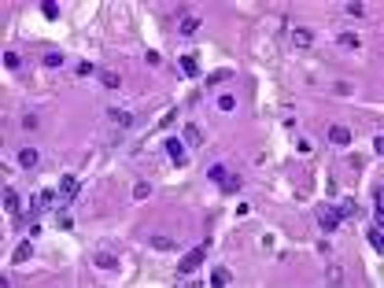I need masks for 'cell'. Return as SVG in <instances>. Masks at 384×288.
<instances>
[{
    "label": "cell",
    "mask_w": 384,
    "mask_h": 288,
    "mask_svg": "<svg viewBox=\"0 0 384 288\" xmlns=\"http://www.w3.org/2000/svg\"><path fill=\"white\" fill-rule=\"evenodd\" d=\"M4 211H8L15 222H22V200H19V192H15L11 185L4 188Z\"/></svg>",
    "instance_id": "6da1fadb"
},
{
    "label": "cell",
    "mask_w": 384,
    "mask_h": 288,
    "mask_svg": "<svg viewBox=\"0 0 384 288\" xmlns=\"http://www.w3.org/2000/svg\"><path fill=\"white\" fill-rule=\"evenodd\" d=\"M318 222H321V233H336V226H340L336 207H318Z\"/></svg>",
    "instance_id": "7a4b0ae2"
},
{
    "label": "cell",
    "mask_w": 384,
    "mask_h": 288,
    "mask_svg": "<svg viewBox=\"0 0 384 288\" xmlns=\"http://www.w3.org/2000/svg\"><path fill=\"white\" fill-rule=\"evenodd\" d=\"M203 255H207V247H192V251L185 255L181 263H177V273H192V270H196V266L203 263Z\"/></svg>",
    "instance_id": "3957f363"
},
{
    "label": "cell",
    "mask_w": 384,
    "mask_h": 288,
    "mask_svg": "<svg viewBox=\"0 0 384 288\" xmlns=\"http://www.w3.org/2000/svg\"><path fill=\"white\" fill-rule=\"evenodd\" d=\"M163 148H167V155L174 159V166H185V141L170 137V141H163Z\"/></svg>",
    "instance_id": "277c9868"
},
{
    "label": "cell",
    "mask_w": 384,
    "mask_h": 288,
    "mask_svg": "<svg viewBox=\"0 0 384 288\" xmlns=\"http://www.w3.org/2000/svg\"><path fill=\"white\" fill-rule=\"evenodd\" d=\"M381 233H384V222H381V218H373V226L366 229V240L373 244V251H384V237H381Z\"/></svg>",
    "instance_id": "5b68a950"
},
{
    "label": "cell",
    "mask_w": 384,
    "mask_h": 288,
    "mask_svg": "<svg viewBox=\"0 0 384 288\" xmlns=\"http://www.w3.org/2000/svg\"><path fill=\"white\" fill-rule=\"evenodd\" d=\"M59 196H63V204H74V196H78V178L74 174H67V178L59 181Z\"/></svg>",
    "instance_id": "8992f818"
},
{
    "label": "cell",
    "mask_w": 384,
    "mask_h": 288,
    "mask_svg": "<svg viewBox=\"0 0 384 288\" xmlns=\"http://www.w3.org/2000/svg\"><path fill=\"white\" fill-rule=\"evenodd\" d=\"M329 144L347 148V144H351V129H347V126H329Z\"/></svg>",
    "instance_id": "52a82bcc"
},
{
    "label": "cell",
    "mask_w": 384,
    "mask_h": 288,
    "mask_svg": "<svg viewBox=\"0 0 384 288\" xmlns=\"http://www.w3.org/2000/svg\"><path fill=\"white\" fill-rule=\"evenodd\" d=\"M30 255H34V237L22 240V244H15V251H11V263H26Z\"/></svg>",
    "instance_id": "ba28073f"
},
{
    "label": "cell",
    "mask_w": 384,
    "mask_h": 288,
    "mask_svg": "<svg viewBox=\"0 0 384 288\" xmlns=\"http://www.w3.org/2000/svg\"><path fill=\"white\" fill-rule=\"evenodd\" d=\"M211 285H218V288H226V285H233V273H229L226 266H218V270L211 273Z\"/></svg>",
    "instance_id": "9c48e42d"
},
{
    "label": "cell",
    "mask_w": 384,
    "mask_h": 288,
    "mask_svg": "<svg viewBox=\"0 0 384 288\" xmlns=\"http://www.w3.org/2000/svg\"><path fill=\"white\" fill-rule=\"evenodd\" d=\"M181 70L189 78H200V60H196V56H181Z\"/></svg>",
    "instance_id": "30bf717a"
},
{
    "label": "cell",
    "mask_w": 384,
    "mask_h": 288,
    "mask_svg": "<svg viewBox=\"0 0 384 288\" xmlns=\"http://www.w3.org/2000/svg\"><path fill=\"white\" fill-rule=\"evenodd\" d=\"M96 266H100V270H118V259L111 251H96Z\"/></svg>",
    "instance_id": "8fae6325"
},
{
    "label": "cell",
    "mask_w": 384,
    "mask_h": 288,
    "mask_svg": "<svg viewBox=\"0 0 384 288\" xmlns=\"http://www.w3.org/2000/svg\"><path fill=\"white\" fill-rule=\"evenodd\" d=\"M19 166H26V170L37 166V152H34V148H22V152H19Z\"/></svg>",
    "instance_id": "7c38bea8"
},
{
    "label": "cell",
    "mask_w": 384,
    "mask_h": 288,
    "mask_svg": "<svg viewBox=\"0 0 384 288\" xmlns=\"http://www.w3.org/2000/svg\"><path fill=\"white\" fill-rule=\"evenodd\" d=\"M181 141H185V144H192V148H196V144L203 141V133H200V129H196V126H192V122H189V126H185V137H181Z\"/></svg>",
    "instance_id": "4fadbf2b"
},
{
    "label": "cell",
    "mask_w": 384,
    "mask_h": 288,
    "mask_svg": "<svg viewBox=\"0 0 384 288\" xmlns=\"http://www.w3.org/2000/svg\"><path fill=\"white\" fill-rule=\"evenodd\" d=\"M196 30H200V19H196V15L181 19V34H185V37H192V34H196Z\"/></svg>",
    "instance_id": "5bb4252c"
},
{
    "label": "cell",
    "mask_w": 384,
    "mask_h": 288,
    "mask_svg": "<svg viewBox=\"0 0 384 288\" xmlns=\"http://www.w3.org/2000/svg\"><path fill=\"white\" fill-rule=\"evenodd\" d=\"M100 82H104V89H118V85H122V78H118L115 70H104V74H100Z\"/></svg>",
    "instance_id": "9a60e30c"
},
{
    "label": "cell",
    "mask_w": 384,
    "mask_h": 288,
    "mask_svg": "<svg viewBox=\"0 0 384 288\" xmlns=\"http://www.w3.org/2000/svg\"><path fill=\"white\" fill-rule=\"evenodd\" d=\"M4 67H8V70H19V67H22V56H19V52H4Z\"/></svg>",
    "instance_id": "2e32d148"
},
{
    "label": "cell",
    "mask_w": 384,
    "mask_h": 288,
    "mask_svg": "<svg viewBox=\"0 0 384 288\" xmlns=\"http://www.w3.org/2000/svg\"><path fill=\"white\" fill-rule=\"evenodd\" d=\"M336 214H340V218H351V214H355V200H340V204H336Z\"/></svg>",
    "instance_id": "e0dca14e"
},
{
    "label": "cell",
    "mask_w": 384,
    "mask_h": 288,
    "mask_svg": "<svg viewBox=\"0 0 384 288\" xmlns=\"http://www.w3.org/2000/svg\"><path fill=\"white\" fill-rule=\"evenodd\" d=\"M56 226H59V229H70V226H74V218H70V211H67V204H63V211H59V214H56Z\"/></svg>",
    "instance_id": "ac0fdd59"
},
{
    "label": "cell",
    "mask_w": 384,
    "mask_h": 288,
    "mask_svg": "<svg viewBox=\"0 0 384 288\" xmlns=\"http://www.w3.org/2000/svg\"><path fill=\"white\" fill-rule=\"evenodd\" d=\"M107 115H111V119L118 122V126H129V122H133V119H129V115H126V111H122V107H111Z\"/></svg>",
    "instance_id": "d6986e66"
},
{
    "label": "cell",
    "mask_w": 384,
    "mask_h": 288,
    "mask_svg": "<svg viewBox=\"0 0 384 288\" xmlns=\"http://www.w3.org/2000/svg\"><path fill=\"white\" fill-rule=\"evenodd\" d=\"M240 188V178L236 174H226V181H222V192H236Z\"/></svg>",
    "instance_id": "ffe728a7"
},
{
    "label": "cell",
    "mask_w": 384,
    "mask_h": 288,
    "mask_svg": "<svg viewBox=\"0 0 384 288\" xmlns=\"http://www.w3.org/2000/svg\"><path fill=\"white\" fill-rule=\"evenodd\" d=\"M292 41L299 44V48H307V44L314 41V37H310V30H296V34H292Z\"/></svg>",
    "instance_id": "44dd1931"
},
{
    "label": "cell",
    "mask_w": 384,
    "mask_h": 288,
    "mask_svg": "<svg viewBox=\"0 0 384 288\" xmlns=\"http://www.w3.org/2000/svg\"><path fill=\"white\" fill-rule=\"evenodd\" d=\"M226 174H229L226 166H211V181H214V185H222V181H226Z\"/></svg>",
    "instance_id": "7402d4cb"
},
{
    "label": "cell",
    "mask_w": 384,
    "mask_h": 288,
    "mask_svg": "<svg viewBox=\"0 0 384 288\" xmlns=\"http://www.w3.org/2000/svg\"><path fill=\"white\" fill-rule=\"evenodd\" d=\"M233 107H236V100H233L229 93H226V96H218V111H233Z\"/></svg>",
    "instance_id": "603a6c76"
},
{
    "label": "cell",
    "mask_w": 384,
    "mask_h": 288,
    "mask_svg": "<svg viewBox=\"0 0 384 288\" xmlns=\"http://www.w3.org/2000/svg\"><path fill=\"white\" fill-rule=\"evenodd\" d=\"M151 247H159V251H167V247H174V240H170V237H151Z\"/></svg>",
    "instance_id": "cb8c5ba5"
},
{
    "label": "cell",
    "mask_w": 384,
    "mask_h": 288,
    "mask_svg": "<svg viewBox=\"0 0 384 288\" xmlns=\"http://www.w3.org/2000/svg\"><path fill=\"white\" fill-rule=\"evenodd\" d=\"M329 285H343V270L340 266H329Z\"/></svg>",
    "instance_id": "d4e9b609"
},
{
    "label": "cell",
    "mask_w": 384,
    "mask_h": 288,
    "mask_svg": "<svg viewBox=\"0 0 384 288\" xmlns=\"http://www.w3.org/2000/svg\"><path fill=\"white\" fill-rule=\"evenodd\" d=\"M229 78H233L229 70H214V74H211L207 82H211V85H222V82H229Z\"/></svg>",
    "instance_id": "484cf974"
},
{
    "label": "cell",
    "mask_w": 384,
    "mask_h": 288,
    "mask_svg": "<svg viewBox=\"0 0 384 288\" xmlns=\"http://www.w3.org/2000/svg\"><path fill=\"white\" fill-rule=\"evenodd\" d=\"M41 11H44V19H59V4H52V0L41 4Z\"/></svg>",
    "instance_id": "4316f807"
},
{
    "label": "cell",
    "mask_w": 384,
    "mask_h": 288,
    "mask_svg": "<svg viewBox=\"0 0 384 288\" xmlns=\"http://www.w3.org/2000/svg\"><path fill=\"white\" fill-rule=\"evenodd\" d=\"M340 44H343V48H359V37H355V34H340Z\"/></svg>",
    "instance_id": "83f0119b"
},
{
    "label": "cell",
    "mask_w": 384,
    "mask_h": 288,
    "mask_svg": "<svg viewBox=\"0 0 384 288\" xmlns=\"http://www.w3.org/2000/svg\"><path fill=\"white\" fill-rule=\"evenodd\" d=\"M144 60H148V67H159V60H163V56H159L155 48H148V52H144Z\"/></svg>",
    "instance_id": "f1b7e54d"
},
{
    "label": "cell",
    "mask_w": 384,
    "mask_h": 288,
    "mask_svg": "<svg viewBox=\"0 0 384 288\" xmlns=\"http://www.w3.org/2000/svg\"><path fill=\"white\" fill-rule=\"evenodd\" d=\"M148 192H151V185H148V181H141V185L133 188V196H137V200H144V196H148Z\"/></svg>",
    "instance_id": "f546056e"
},
{
    "label": "cell",
    "mask_w": 384,
    "mask_h": 288,
    "mask_svg": "<svg viewBox=\"0 0 384 288\" xmlns=\"http://www.w3.org/2000/svg\"><path fill=\"white\" fill-rule=\"evenodd\" d=\"M44 63H48V67H59V63H63V56H59V52H48V56H44Z\"/></svg>",
    "instance_id": "4dcf8cb0"
},
{
    "label": "cell",
    "mask_w": 384,
    "mask_h": 288,
    "mask_svg": "<svg viewBox=\"0 0 384 288\" xmlns=\"http://www.w3.org/2000/svg\"><path fill=\"white\" fill-rule=\"evenodd\" d=\"M347 15H355V19H362V15H366V8H362V4H347Z\"/></svg>",
    "instance_id": "1f68e13d"
},
{
    "label": "cell",
    "mask_w": 384,
    "mask_h": 288,
    "mask_svg": "<svg viewBox=\"0 0 384 288\" xmlns=\"http://www.w3.org/2000/svg\"><path fill=\"white\" fill-rule=\"evenodd\" d=\"M74 70H78V74H82V78H89V74H92V63H85V60H82V63H78Z\"/></svg>",
    "instance_id": "d6a6232c"
}]
</instances>
